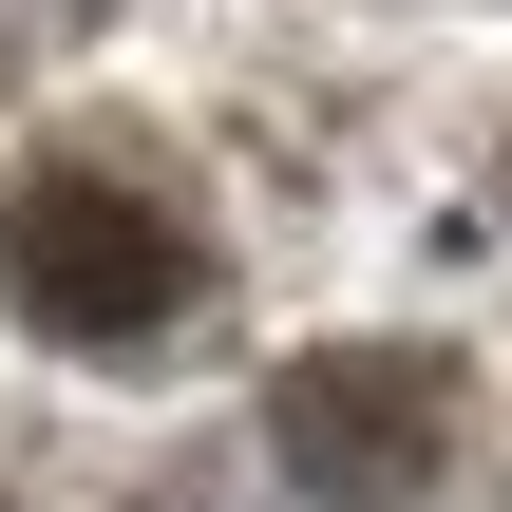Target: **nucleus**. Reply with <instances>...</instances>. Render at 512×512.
<instances>
[{"mask_svg":"<svg viewBox=\"0 0 512 512\" xmlns=\"http://www.w3.org/2000/svg\"><path fill=\"white\" fill-rule=\"evenodd\" d=\"M0 304H19L38 342H76V361H152V342L209 304V228H190V190L133 171V152H38V171L0 190Z\"/></svg>","mask_w":512,"mask_h":512,"instance_id":"f257e3e1","label":"nucleus"},{"mask_svg":"<svg viewBox=\"0 0 512 512\" xmlns=\"http://www.w3.org/2000/svg\"><path fill=\"white\" fill-rule=\"evenodd\" d=\"M266 456H285V494H323V512H399L456 456V361L437 342H323V361H285Z\"/></svg>","mask_w":512,"mask_h":512,"instance_id":"f03ea898","label":"nucleus"}]
</instances>
